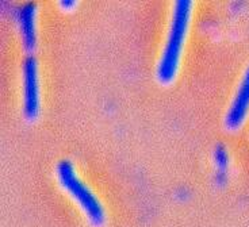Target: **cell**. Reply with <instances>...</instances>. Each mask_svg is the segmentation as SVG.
I'll return each mask as SVG.
<instances>
[{"label": "cell", "instance_id": "cell-6", "mask_svg": "<svg viewBox=\"0 0 249 227\" xmlns=\"http://www.w3.org/2000/svg\"><path fill=\"white\" fill-rule=\"evenodd\" d=\"M60 4L62 7H69V4L72 6V4H75V1H60Z\"/></svg>", "mask_w": 249, "mask_h": 227}, {"label": "cell", "instance_id": "cell-3", "mask_svg": "<svg viewBox=\"0 0 249 227\" xmlns=\"http://www.w3.org/2000/svg\"><path fill=\"white\" fill-rule=\"evenodd\" d=\"M39 112V77L34 57H27L23 65V114L33 121Z\"/></svg>", "mask_w": 249, "mask_h": 227}, {"label": "cell", "instance_id": "cell-5", "mask_svg": "<svg viewBox=\"0 0 249 227\" xmlns=\"http://www.w3.org/2000/svg\"><path fill=\"white\" fill-rule=\"evenodd\" d=\"M36 14H37V7L33 3L25 4L18 13L19 27H20V34H22L26 52H33L36 49V45H37Z\"/></svg>", "mask_w": 249, "mask_h": 227}, {"label": "cell", "instance_id": "cell-2", "mask_svg": "<svg viewBox=\"0 0 249 227\" xmlns=\"http://www.w3.org/2000/svg\"><path fill=\"white\" fill-rule=\"evenodd\" d=\"M57 177L64 191L73 199L79 209L86 215L92 227H102L106 223V211L93 191L75 172L73 164L62 160L57 165Z\"/></svg>", "mask_w": 249, "mask_h": 227}, {"label": "cell", "instance_id": "cell-1", "mask_svg": "<svg viewBox=\"0 0 249 227\" xmlns=\"http://www.w3.org/2000/svg\"><path fill=\"white\" fill-rule=\"evenodd\" d=\"M191 10H193L191 0L175 1L168 35H167V41H165L160 62L157 67V77L162 84L171 83L176 76L179 62H180L181 50H183L187 30H188V23L191 18Z\"/></svg>", "mask_w": 249, "mask_h": 227}, {"label": "cell", "instance_id": "cell-4", "mask_svg": "<svg viewBox=\"0 0 249 227\" xmlns=\"http://www.w3.org/2000/svg\"><path fill=\"white\" fill-rule=\"evenodd\" d=\"M249 112V67L247 68L240 86L237 88L236 95L231 100V107L228 110L225 123L229 130H237L243 126Z\"/></svg>", "mask_w": 249, "mask_h": 227}]
</instances>
